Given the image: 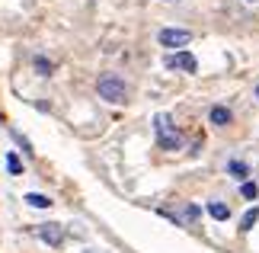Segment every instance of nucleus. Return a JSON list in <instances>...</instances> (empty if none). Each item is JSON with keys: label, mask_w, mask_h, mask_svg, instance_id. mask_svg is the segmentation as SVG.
Here are the masks:
<instances>
[{"label": "nucleus", "mask_w": 259, "mask_h": 253, "mask_svg": "<svg viewBox=\"0 0 259 253\" xmlns=\"http://www.w3.org/2000/svg\"><path fill=\"white\" fill-rule=\"evenodd\" d=\"M32 67H35L42 77H52V70H55V64L48 61V58H42V55H35V58H32Z\"/></svg>", "instance_id": "9d476101"}, {"label": "nucleus", "mask_w": 259, "mask_h": 253, "mask_svg": "<svg viewBox=\"0 0 259 253\" xmlns=\"http://www.w3.org/2000/svg\"><path fill=\"white\" fill-rule=\"evenodd\" d=\"M166 67H170V70H186V74H195L198 61H195V55H189V52H173L170 58H166Z\"/></svg>", "instance_id": "39448f33"}, {"label": "nucleus", "mask_w": 259, "mask_h": 253, "mask_svg": "<svg viewBox=\"0 0 259 253\" xmlns=\"http://www.w3.org/2000/svg\"><path fill=\"white\" fill-rule=\"evenodd\" d=\"M96 93L106 99V103H112V106H122L125 99H128V84L118 74H103L96 80Z\"/></svg>", "instance_id": "f03ea898"}, {"label": "nucleus", "mask_w": 259, "mask_h": 253, "mask_svg": "<svg viewBox=\"0 0 259 253\" xmlns=\"http://www.w3.org/2000/svg\"><path fill=\"white\" fill-rule=\"evenodd\" d=\"M83 253H96V250H83Z\"/></svg>", "instance_id": "2eb2a0df"}, {"label": "nucleus", "mask_w": 259, "mask_h": 253, "mask_svg": "<svg viewBox=\"0 0 259 253\" xmlns=\"http://www.w3.org/2000/svg\"><path fill=\"white\" fill-rule=\"evenodd\" d=\"M256 96H259V87H256Z\"/></svg>", "instance_id": "dca6fc26"}, {"label": "nucleus", "mask_w": 259, "mask_h": 253, "mask_svg": "<svg viewBox=\"0 0 259 253\" xmlns=\"http://www.w3.org/2000/svg\"><path fill=\"white\" fill-rule=\"evenodd\" d=\"M250 4H256V0H250Z\"/></svg>", "instance_id": "f3484780"}, {"label": "nucleus", "mask_w": 259, "mask_h": 253, "mask_svg": "<svg viewBox=\"0 0 259 253\" xmlns=\"http://www.w3.org/2000/svg\"><path fill=\"white\" fill-rule=\"evenodd\" d=\"M208 119H211V125L224 128V125H231V122H234V113H231L227 106H211V113H208Z\"/></svg>", "instance_id": "423d86ee"}, {"label": "nucleus", "mask_w": 259, "mask_h": 253, "mask_svg": "<svg viewBox=\"0 0 259 253\" xmlns=\"http://www.w3.org/2000/svg\"><path fill=\"white\" fill-rule=\"evenodd\" d=\"M7 170H10V176H19V173H23V160H19V154H13V151L7 154Z\"/></svg>", "instance_id": "9b49d317"}, {"label": "nucleus", "mask_w": 259, "mask_h": 253, "mask_svg": "<svg viewBox=\"0 0 259 253\" xmlns=\"http://www.w3.org/2000/svg\"><path fill=\"white\" fill-rule=\"evenodd\" d=\"M256 221H259V205H253V208H250V211L243 215V221H240V231L246 234V231H250V228L256 225Z\"/></svg>", "instance_id": "f8f14e48"}, {"label": "nucleus", "mask_w": 259, "mask_h": 253, "mask_svg": "<svg viewBox=\"0 0 259 253\" xmlns=\"http://www.w3.org/2000/svg\"><path fill=\"white\" fill-rule=\"evenodd\" d=\"M26 205H32V208H52V199L42 196V192H26Z\"/></svg>", "instance_id": "1a4fd4ad"}, {"label": "nucleus", "mask_w": 259, "mask_h": 253, "mask_svg": "<svg viewBox=\"0 0 259 253\" xmlns=\"http://www.w3.org/2000/svg\"><path fill=\"white\" fill-rule=\"evenodd\" d=\"M154 131H157V148H163V151H179L183 148V131L173 125V119L166 113L154 116Z\"/></svg>", "instance_id": "f257e3e1"}, {"label": "nucleus", "mask_w": 259, "mask_h": 253, "mask_svg": "<svg viewBox=\"0 0 259 253\" xmlns=\"http://www.w3.org/2000/svg\"><path fill=\"white\" fill-rule=\"evenodd\" d=\"M208 215H211L214 221H227L231 218V208H227L224 202H208Z\"/></svg>", "instance_id": "6e6552de"}, {"label": "nucleus", "mask_w": 259, "mask_h": 253, "mask_svg": "<svg viewBox=\"0 0 259 253\" xmlns=\"http://www.w3.org/2000/svg\"><path fill=\"white\" fill-rule=\"evenodd\" d=\"M240 196L253 202V199L259 196V186H256V183H250V179H243V186H240Z\"/></svg>", "instance_id": "ddd939ff"}, {"label": "nucleus", "mask_w": 259, "mask_h": 253, "mask_svg": "<svg viewBox=\"0 0 259 253\" xmlns=\"http://www.w3.org/2000/svg\"><path fill=\"white\" fill-rule=\"evenodd\" d=\"M157 42L163 48H183V45L192 42V32H189V29H160Z\"/></svg>", "instance_id": "20e7f679"}, {"label": "nucleus", "mask_w": 259, "mask_h": 253, "mask_svg": "<svg viewBox=\"0 0 259 253\" xmlns=\"http://www.w3.org/2000/svg\"><path fill=\"white\" fill-rule=\"evenodd\" d=\"M35 237L45 240L48 247H61L64 244V225H58V221H45V225H35Z\"/></svg>", "instance_id": "7ed1b4c3"}, {"label": "nucleus", "mask_w": 259, "mask_h": 253, "mask_svg": "<svg viewBox=\"0 0 259 253\" xmlns=\"http://www.w3.org/2000/svg\"><path fill=\"white\" fill-rule=\"evenodd\" d=\"M13 138L19 141V148H23V151H26V154H32V148H29V141H26L23 135H19V131H13Z\"/></svg>", "instance_id": "4468645a"}, {"label": "nucleus", "mask_w": 259, "mask_h": 253, "mask_svg": "<svg viewBox=\"0 0 259 253\" xmlns=\"http://www.w3.org/2000/svg\"><path fill=\"white\" fill-rule=\"evenodd\" d=\"M227 173H231L234 179H246L250 176V167H246L243 160H227Z\"/></svg>", "instance_id": "0eeeda50"}]
</instances>
